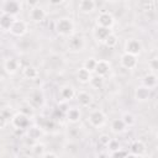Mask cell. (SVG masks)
Segmentation results:
<instances>
[{
	"label": "cell",
	"mask_w": 158,
	"mask_h": 158,
	"mask_svg": "<svg viewBox=\"0 0 158 158\" xmlns=\"http://www.w3.org/2000/svg\"><path fill=\"white\" fill-rule=\"evenodd\" d=\"M22 73H23V77L27 78V79H36L38 77V74H40L38 73V69L36 67H33V65L25 67L23 70H22Z\"/></svg>",
	"instance_id": "cell-26"
},
{
	"label": "cell",
	"mask_w": 158,
	"mask_h": 158,
	"mask_svg": "<svg viewBox=\"0 0 158 158\" xmlns=\"http://www.w3.org/2000/svg\"><path fill=\"white\" fill-rule=\"evenodd\" d=\"M148 67H149V69L154 73V72L158 69V58H157V57H153L152 59H149V62H148Z\"/></svg>",
	"instance_id": "cell-34"
},
{
	"label": "cell",
	"mask_w": 158,
	"mask_h": 158,
	"mask_svg": "<svg viewBox=\"0 0 158 158\" xmlns=\"http://www.w3.org/2000/svg\"><path fill=\"white\" fill-rule=\"evenodd\" d=\"M106 147H107V148H109V149L112 152V151H115V149L120 148V142H118L117 139H112V138H111V139H110V142L107 143V146H106Z\"/></svg>",
	"instance_id": "cell-35"
},
{
	"label": "cell",
	"mask_w": 158,
	"mask_h": 158,
	"mask_svg": "<svg viewBox=\"0 0 158 158\" xmlns=\"http://www.w3.org/2000/svg\"><path fill=\"white\" fill-rule=\"evenodd\" d=\"M67 46H68V49L70 52H80L85 47V41L79 35H72L68 37Z\"/></svg>",
	"instance_id": "cell-5"
},
{
	"label": "cell",
	"mask_w": 158,
	"mask_h": 158,
	"mask_svg": "<svg viewBox=\"0 0 158 158\" xmlns=\"http://www.w3.org/2000/svg\"><path fill=\"white\" fill-rule=\"evenodd\" d=\"M75 98H77V101L79 102V105L81 107H88L93 104V95L89 91L80 90V91L75 93Z\"/></svg>",
	"instance_id": "cell-11"
},
{
	"label": "cell",
	"mask_w": 158,
	"mask_h": 158,
	"mask_svg": "<svg viewBox=\"0 0 158 158\" xmlns=\"http://www.w3.org/2000/svg\"><path fill=\"white\" fill-rule=\"evenodd\" d=\"M43 158H57L58 157V154L57 153H54V152H52V151H49V152H44L43 153V156H42Z\"/></svg>",
	"instance_id": "cell-39"
},
{
	"label": "cell",
	"mask_w": 158,
	"mask_h": 158,
	"mask_svg": "<svg viewBox=\"0 0 158 158\" xmlns=\"http://www.w3.org/2000/svg\"><path fill=\"white\" fill-rule=\"evenodd\" d=\"M151 96V89L146 88L144 85H139L135 89V99L137 101H147Z\"/></svg>",
	"instance_id": "cell-17"
},
{
	"label": "cell",
	"mask_w": 158,
	"mask_h": 158,
	"mask_svg": "<svg viewBox=\"0 0 158 158\" xmlns=\"http://www.w3.org/2000/svg\"><path fill=\"white\" fill-rule=\"evenodd\" d=\"M95 7H96L95 0H80V1H79V5H78L79 11H80L81 14H85V15L94 12Z\"/></svg>",
	"instance_id": "cell-15"
},
{
	"label": "cell",
	"mask_w": 158,
	"mask_h": 158,
	"mask_svg": "<svg viewBox=\"0 0 158 158\" xmlns=\"http://www.w3.org/2000/svg\"><path fill=\"white\" fill-rule=\"evenodd\" d=\"M12 21H14V16L2 12V14L0 15V30L9 31V28H10V26H11Z\"/></svg>",
	"instance_id": "cell-24"
},
{
	"label": "cell",
	"mask_w": 158,
	"mask_h": 158,
	"mask_svg": "<svg viewBox=\"0 0 158 158\" xmlns=\"http://www.w3.org/2000/svg\"><path fill=\"white\" fill-rule=\"evenodd\" d=\"M121 118H122V121L125 122V125H126L127 127H132V126L136 123V117H135V115L131 114V112H125Z\"/></svg>",
	"instance_id": "cell-30"
},
{
	"label": "cell",
	"mask_w": 158,
	"mask_h": 158,
	"mask_svg": "<svg viewBox=\"0 0 158 158\" xmlns=\"http://www.w3.org/2000/svg\"><path fill=\"white\" fill-rule=\"evenodd\" d=\"M88 121L89 123L95 127V128H100L106 123V115L102 110H93L89 115H88Z\"/></svg>",
	"instance_id": "cell-3"
},
{
	"label": "cell",
	"mask_w": 158,
	"mask_h": 158,
	"mask_svg": "<svg viewBox=\"0 0 158 158\" xmlns=\"http://www.w3.org/2000/svg\"><path fill=\"white\" fill-rule=\"evenodd\" d=\"M30 121H31V118L28 116H26L25 114H22L21 111L14 114L10 118L11 126L16 130H26L30 126Z\"/></svg>",
	"instance_id": "cell-2"
},
{
	"label": "cell",
	"mask_w": 158,
	"mask_h": 158,
	"mask_svg": "<svg viewBox=\"0 0 158 158\" xmlns=\"http://www.w3.org/2000/svg\"><path fill=\"white\" fill-rule=\"evenodd\" d=\"M80 117H81V112H80V109L77 107V106H72V107H68V110L65 111V118L68 122L70 123H77L80 121Z\"/></svg>",
	"instance_id": "cell-13"
},
{
	"label": "cell",
	"mask_w": 158,
	"mask_h": 158,
	"mask_svg": "<svg viewBox=\"0 0 158 158\" xmlns=\"http://www.w3.org/2000/svg\"><path fill=\"white\" fill-rule=\"evenodd\" d=\"M4 69L10 75L16 74L19 72V69H20V62L16 58H7L4 62Z\"/></svg>",
	"instance_id": "cell-14"
},
{
	"label": "cell",
	"mask_w": 158,
	"mask_h": 158,
	"mask_svg": "<svg viewBox=\"0 0 158 158\" xmlns=\"http://www.w3.org/2000/svg\"><path fill=\"white\" fill-rule=\"evenodd\" d=\"M2 11L5 14H9L11 16H15L20 12V4L16 1V0H7L5 4H4V7H2Z\"/></svg>",
	"instance_id": "cell-16"
},
{
	"label": "cell",
	"mask_w": 158,
	"mask_h": 158,
	"mask_svg": "<svg viewBox=\"0 0 158 158\" xmlns=\"http://www.w3.org/2000/svg\"><path fill=\"white\" fill-rule=\"evenodd\" d=\"M117 43H118V37H117L114 32H111V33L105 38V41H104V44H105L106 47H109V48L116 47Z\"/></svg>",
	"instance_id": "cell-28"
},
{
	"label": "cell",
	"mask_w": 158,
	"mask_h": 158,
	"mask_svg": "<svg viewBox=\"0 0 158 158\" xmlns=\"http://www.w3.org/2000/svg\"><path fill=\"white\" fill-rule=\"evenodd\" d=\"M110 139H111V137L109 136V135H100V137H99V143L101 144V146H104V147H106L107 146V143L110 142Z\"/></svg>",
	"instance_id": "cell-36"
},
{
	"label": "cell",
	"mask_w": 158,
	"mask_h": 158,
	"mask_svg": "<svg viewBox=\"0 0 158 158\" xmlns=\"http://www.w3.org/2000/svg\"><path fill=\"white\" fill-rule=\"evenodd\" d=\"M20 111H21L22 114H25L26 116H28L30 118H32V117H33V115H35L33 106H32V105H30V104L22 105V106H21V109H20Z\"/></svg>",
	"instance_id": "cell-32"
},
{
	"label": "cell",
	"mask_w": 158,
	"mask_h": 158,
	"mask_svg": "<svg viewBox=\"0 0 158 158\" xmlns=\"http://www.w3.org/2000/svg\"><path fill=\"white\" fill-rule=\"evenodd\" d=\"M142 51V43L139 40H136V38H130L126 41L125 43V52L126 53H130V54H133V56H138Z\"/></svg>",
	"instance_id": "cell-9"
},
{
	"label": "cell",
	"mask_w": 158,
	"mask_h": 158,
	"mask_svg": "<svg viewBox=\"0 0 158 158\" xmlns=\"http://www.w3.org/2000/svg\"><path fill=\"white\" fill-rule=\"evenodd\" d=\"M111 28H107V27H101V26H96L95 30H94V37L98 42L100 43H104L105 38L111 33Z\"/></svg>",
	"instance_id": "cell-20"
},
{
	"label": "cell",
	"mask_w": 158,
	"mask_h": 158,
	"mask_svg": "<svg viewBox=\"0 0 158 158\" xmlns=\"http://www.w3.org/2000/svg\"><path fill=\"white\" fill-rule=\"evenodd\" d=\"M110 128L114 133L118 135V133H122L127 130V126L125 125V122L122 121V118H114L110 123Z\"/></svg>",
	"instance_id": "cell-21"
},
{
	"label": "cell",
	"mask_w": 158,
	"mask_h": 158,
	"mask_svg": "<svg viewBox=\"0 0 158 158\" xmlns=\"http://www.w3.org/2000/svg\"><path fill=\"white\" fill-rule=\"evenodd\" d=\"M56 31L63 37H69L74 33V22L69 17H62L56 22Z\"/></svg>",
	"instance_id": "cell-1"
},
{
	"label": "cell",
	"mask_w": 158,
	"mask_h": 158,
	"mask_svg": "<svg viewBox=\"0 0 158 158\" xmlns=\"http://www.w3.org/2000/svg\"><path fill=\"white\" fill-rule=\"evenodd\" d=\"M30 98H31V99H30V102L33 104V105H36V106H41V105L43 104V94H42V91H40V90L33 91Z\"/></svg>",
	"instance_id": "cell-27"
},
{
	"label": "cell",
	"mask_w": 158,
	"mask_h": 158,
	"mask_svg": "<svg viewBox=\"0 0 158 158\" xmlns=\"http://www.w3.org/2000/svg\"><path fill=\"white\" fill-rule=\"evenodd\" d=\"M52 5H59V4H62L63 2V0H48Z\"/></svg>",
	"instance_id": "cell-40"
},
{
	"label": "cell",
	"mask_w": 158,
	"mask_h": 158,
	"mask_svg": "<svg viewBox=\"0 0 158 158\" xmlns=\"http://www.w3.org/2000/svg\"><path fill=\"white\" fill-rule=\"evenodd\" d=\"M27 30H28V26H27V22L21 20V19H14L9 31L11 35L16 36V37H21L23 35L27 33Z\"/></svg>",
	"instance_id": "cell-4"
},
{
	"label": "cell",
	"mask_w": 158,
	"mask_h": 158,
	"mask_svg": "<svg viewBox=\"0 0 158 158\" xmlns=\"http://www.w3.org/2000/svg\"><path fill=\"white\" fill-rule=\"evenodd\" d=\"M146 151H147L146 143L141 139H136L131 143L130 152H128L127 157H143V156H146Z\"/></svg>",
	"instance_id": "cell-6"
},
{
	"label": "cell",
	"mask_w": 158,
	"mask_h": 158,
	"mask_svg": "<svg viewBox=\"0 0 158 158\" xmlns=\"http://www.w3.org/2000/svg\"><path fill=\"white\" fill-rule=\"evenodd\" d=\"M109 156H110V157H127V156H128V151H126V149H123V148L120 147V148H117V149L110 152Z\"/></svg>",
	"instance_id": "cell-33"
},
{
	"label": "cell",
	"mask_w": 158,
	"mask_h": 158,
	"mask_svg": "<svg viewBox=\"0 0 158 158\" xmlns=\"http://www.w3.org/2000/svg\"><path fill=\"white\" fill-rule=\"evenodd\" d=\"M46 11L40 7V6H36V7H32L30 10V19L33 21V22H42L44 19H46Z\"/></svg>",
	"instance_id": "cell-18"
},
{
	"label": "cell",
	"mask_w": 158,
	"mask_h": 158,
	"mask_svg": "<svg viewBox=\"0 0 158 158\" xmlns=\"http://www.w3.org/2000/svg\"><path fill=\"white\" fill-rule=\"evenodd\" d=\"M26 135L32 141H40L43 136V127L42 126H37V125H30L27 128H26Z\"/></svg>",
	"instance_id": "cell-12"
},
{
	"label": "cell",
	"mask_w": 158,
	"mask_h": 158,
	"mask_svg": "<svg viewBox=\"0 0 158 158\" xmlns=\"http://www.w3.org/2000/svg\"><path fill=\"white\" fill-rule=\"evenodd\" d=\"M89 84H90L94 89H100V88L102 86V84H104V77H100V75H98V74H94V75H91Z\"/></svg>",
	"instance_id": "cell-29"
},
{
	"label": "cell",
	"mask_w": 158,
	"mask_h": 158,
	"mask_svg": "<svg viewBox=\"0 0 158 158\" xmlns=\"http://www.w3.org/2000/svg\"><path fill=\"white\" fill-rule=\"evenodd\" d=\"M91 75H93V74H91V72H90V70H88V69H86V68H84V67L79 68V69H78V72H77V79H78V81H79V83H81V84H89Z\"/></svg>",
	"instance_id": "cell-22"
},
{
	"label": "cell",
	"mask_w": 158,
	"mask_h": 158,
	"mask_svg": "<svg viewBox=\"0 0 158 158\" xmlns=\"http://www.w3.org/2000/svg\"><path fill=\"white\" fill-rule=\"evenodd\" d=\"M110 70H111V63L106 59H99L96 62L94 73L100 75V77H106L110 73Z\"/></svg>",
	"instance_id": "cell-10"
},
{
	"label": "cell",
	"mask_w": 158,
	"mask_h": 158,
	"mask_svg": "<svg viewBox=\"0 0 158 158\" xmlns=\"http://www.w3.org/2000/svg\"><path fill=\"white\" fill-rule=\"evenodd\" d=\"M157 75H156V73H148V74H146L144 77H143V79H142V85H144L146 88H148V89H154L156 86H157Z\"/></svg>",
	"instance_id": "cell-23"
},
{
	"label": "cell",
	"mask_w": 158,
	"mask_h": 158,
	"mask_svg": "<svg viewBox=\"0 0 158 158\" xmlns=\"http://www.w3.org/2000/svg\"><path fill=\"white\" fill-rule=\"evenodd\" d=\"M120 64L125 68V69H128V70H132V69H136L137 65H138V60H137V56H133V54H130V53H123L120 58Z\"/></svg>",
	"instance_id": "cell-7"
},
{
	"label": "cell",
	"mask_w": 158,
	"mask_h": 158,
	"mask_svg": "<svg viewBox=\"0 0 158 158\" xmlns=\"http://www.w3.org/2000/svg\"><path fill=\"white\" fill-rule=\"evenodd\" d=\"M96 62H98V59H95V58H88V59H85V60H84L83 67H84V68H86L88 70H90V72L93 73V72H94V69H95Z\"/></svg>",
	"instance_id": "cell-31"
},
{
	"label": "cell",
	"mask_w": 158,
	"mask_h": 158,
	"mask_svg": "<svg viewBox=\"0 0 158 158\" xmlns=\"http://www.w3.org/2000/svg\"><path fill=\"white\" fill-rule=\"evenodd\" d=\"M25 2H26V5L28 6V7H36V6H38V4H40V0H25Z\"/></svg>",
	"instance_id": "cell-38"
},
{
	"label": "cell",
	"mask_w": 158,
	"mask_h": 158,
	"mask_svg": "<svg viewBox=\"0 0 158 158\" xmlns=\"http://www.w3.org/2000/svg\"><path fill=\"white\" fill-rule=\"evenodd\" d=\"M6 126H7V117L2 112H0V130L5 128Z\"/></svg>",
	"instance_id": "cell-37"
},
{
	"label": "cell",
	"mask_w": 158,
	"mask_h": 158,
	"mask_svg": "<svg viewBox=\"0 0 158 158\" xmlns=\"http://www.w3.org/2000/svg\"><path fill=\"white\" fill-rule=\"evenodd\" d=\"M31 151H32V154H33V156H36V157H42L43 153L47 151V148H46V144H44V143H42V142H40V141H36V142L33 143Z\"/></svg>",
	"instance_id": "cell-25"
},
{
	"label": "cell",
	"mask_w": 158,
	"mask_h": 158,
	"mask_svg": "<svg viewBox=\"0 0 158 158\" xmlns=\"http://www.w3.org/2000/svg\"><path fill=\"white\" fill-rule=\"evenodd\" d=\"M115 23V20H114V16L111 15V12L109 11H102L99 14V16L96 17V25L98 26H101V27H107V28H111Z\"/></svg>",
	"instance_id": "cell-8"
},
{
	"label": "cell",
	"mask_w": 158,
	"mask_h": 158,
	"mask_svg": "<svg viewBox=\"0 0 158 158\" xmlns=\"http://www.w3.org/2000/svg\"><path fill=\"white\" fill-rule=\"evenodd\" d=\"M59 96L62 98L63 101H70L72 99L75 98V90L70 85H63L59 89Z\"/></svg>",
	"instance_id": "cell-19"
}]
</instances>
